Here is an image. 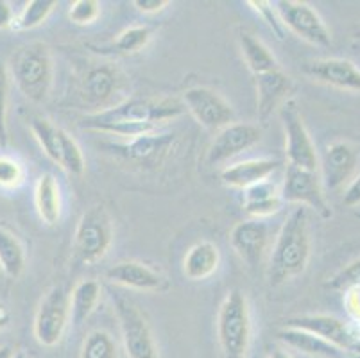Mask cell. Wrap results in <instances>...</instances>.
Returning a JSON list of instances; mask_svg holds the SVG:
<instances>
[{"label":"cell","instance_id":"cell-1","mask_svg":"<svg viewBox=\"0 0 360 358\" xmlns=\"http://www.w3.org/2000/svg\"><path fill=\"white\" fill-rule=\"evenodd\" d=\"M185 111L181 101L172 97H131L122 103L99 110L81 118V127L99 133L115 134L131 140L158 129L160 124L174 120Z\"/></svg>","mask_w":360,"mask_h":358},{"label":"cell","instance_id":"cell-2","mask_svg":"<svg viewBox=\"0 0 360 358\" xmlns=\"http://www.w3.org/2000/svg\"><path fill=\"white\" fill-rule=\"evenodd\" d=\"M310 226L305 206H297L281 226L271 255V285H280L305 272L310 260Z\"/></svg>","mask_w":360,"mask_h":358},{"label":"cell","instance_id":"cell-3","mask_svg":"<svg viewBox=\"0 0 360 358\" xmlns=\"http://www.w3.org/2000/svg\"><path fill=\"white\" fill-rule=\"evenodd\" d=\"M8 72L20 94L32 103H44L51 94L54 67L49 47L41 41H31L16 49Z\"/></svg>","mask_w":360,"mask_h":358},{"label":"cell","instance_id":"cell-4","mask_svg":"<svg viewBox=\"0 0 360 358\" xmlns=\"http://www.w3.org/2000/svg\"><path fill=\"white\" fill-rule=\"evenodd\" d=\"M217 339L224 358H244L251 340L250 303L240 290H231L217 314Z\"/></svg>","mask_w":360,"mask_h":358},{"label":"cell","instance_id":"cell-5","mask_svg":"<svg viewBox=\"0 0 360 358\" xmlns=\"http://www.w3.org/2000/svg\"><path fill=\"white\" fill-rule=\"evenodd\" d=\"M113 242V221L103 205L91 206L81 215L74 233V258L83 265L101 262Z\"/></svg>","mask_w":360,"mask_h":358},{"label":"cell","instance_id":"cell-6","mask_svg":"<svg viewBox=\"0 0 360 358\" xmlns=\"http://www.w3.org/2000/svg\"><path fill=\"white\" fill-rule=\"evenodd\" d=\"M113 310L119 321L127 358H160L155 333L139 305L126 295L113 294Z\"/></svg>","mask_w":360,"mask_h":358},{"label":"cell","instance_id":"cell-7","mask_svg":"<svg viewBox=\"0 0 360 358\" xmlns=\"http://www.w3.org/2000/svg\"><path fill=\"white\" fill-rule=\"evenodd\" d=\"M70 321V295L61 285L52 287L34 315V337L45 347L60 344Z\"/></svg>","mask_w":360,"mask_h":358},{"label":"cell","instance_id":"cell-8","mask_svg":"<svg viewBox=\"0 0 360 358\" xmlns=\"http://www.w3.org/2000/svg\"><path fill=\"white\" fill-rule=\"evenodd\" d=\"M280 118L283 124V131H285V154L289 165L317 170L319 162H317L316 146H314L309 129L303 122L296 101L289 98L281 104Z\"/></svg>","mask_w":360,"mask_h":358},{"label":"cell","instance_id":"cell-9","mask_svg":"<svg viewBox=\"0 0 360 358\" xmlns=\"http://www.w3.org/2000/svg\"><path fill=\"white\" fill-rule=\"evenodd\" d=\"M274 9L283 27L294 32L297 38L305 39L316 47L325 49L332 45V34L326 27L325 20L321 18L319 13L310 4L297 0H278L274 2Z\"/></svg>","mask_w":360,"mask_h":358},{"label":"cell","instance_id":"cell-10","mask_svg":"<svg viewBox=\"0 0 360 358\" xmlns=\"http://www.w3.org/2000/svg\"><path fill=\"white\" fill-rule=\"evenodd\" d=\"M281 201L296 203L305 208H312L323 219H330L333 215L328 201L325 197V188L317 170L300 169V167L287 165L285 183L280 192Z\"/></svg>","mask_w":360,"mask_h":358},{"label":"cell","instance_id":"cell-11","mask_svg":"<svg viewBox=\"0 0 360 358\" xmlns=\"http://www.w3.org/2000/svg\"><path fill=\"white\" fill-rule=\"evenodd\" d=\"M183 106L205 129L219 133L233 124L235 111L231 104L212 88L195 87L183 91Z\"/></svg>","mask_w":360,"mask_h":358},{"label":"cell","instance_id":"cell-12","mask_svg":"<svg viewBox=\"0 0 360 358\" xmlns=\"http://www.w3.org/2000/svg\"><path fill=\"white\" fill-rule=\"evenodd\" d=\"M287 328L309 331L323 340L345 351L346 354H360V337L348 323L337 319L333 315H297L285 323Z\"/></svg>","mask_w":360,"mask_h":358},{"label":"cell","instance_id":"cell-13","mask_svg":"<svg viewBox=\"0 0 360 358\" xmlns=\"http://www.w3.org/2000/svg\"><path fill=\"white\" fill-rule=\"evenodd\" d=\"M260 138L262 129L255 124H230L219 133H215V138L208 147L206 163L214 167L230 162L231 158L257 146Z\"/></svg>","mask_w":360,"mask_h":358},{"label":"cell","instance_id":"cell-14","mask_svg":"<svg viewBox=\"0 0 360 358\" xmlns=\"http://www.w3.org/2000/svg\"><path fill=\"white\" fill-rule=\"evenodd\" d=\"M174 134L156 129L153 133L131 138L129 142L122 146H113V151H117V154L131 163L142 167H156L165 162V158L174 147Z\"/></svg>","mask_w":360,"mask_h":358},{"label":"cell","instance_id":"cell-15","mask_svg":"<svg viewBox=\"0 0 360 358\" xmlns=\"http://www.w3.org/2000/svg\"><path fill=\"white\" fill-rule=\"evenodd\" d=\"M106 280L140 292H165L169 281L142 262H119L106 271Z\"/></svg>","mask_w":360,"mask_h":358},{"label":"cell","instance_id":"cell-16","mask_svg":"<svg viewBox=\"0 0 360 358\" xmlns=\"http://www.w3.org/2000/svg\"><path fill=\"white\" fill-rule=\"evenodd\" d=\"M359 163L355 149L346 142H335L326 147L321 163L323 188L337 190L352 179Z\"/></svg>","mask_w":360,"mask_h":358},{"label":"cell","instance_id":"cell-17","mask_svg":"<svg viewBox=\"0 0 360 358\" xmlns=\"http://www.w3.org/2000/svg\"><path fill=\"white\" fill-rule=\"evenodd\" d=\"M230 242L233 251L248 265H258L269 244V229L258 219L242 221L233 226L230 233Z\"/></svg>","mask_w":360,"mask_h":358},{"label":"cell","instance_id":"cell-18","mask_svg":"<svg viewBox=\"0 0 360 358\" xmlns=\"http://www.w3.org/2000/svg\"><path fill=\"white\" fill-rule=\"evenodd\" d=\"M307 74L312 79L339 90L360 91V68L342 58L316 59L307 65Z\"/></svg>","mask_w":360,"mask_h":358},{"label":"cell","instance_id":"cell-19","mask_svg":"<svg viewBox=\"0 0 360 358\" xmlns=\"http://www.w3.org/2000/svg\"><path fill=\"white\" fill-rule=\"evenodd\" d=\"M257 84V113L260 122H267L276 108L287 101V94L292 90V81L285 72L274 68L265 74L255 75Z\"/></svg>","mask_w":360,"mask_h":358},{"label":"cell","instance_id":"cell-20","mask_svg":"<svg viewBox=\"0 0 360 358\" xmlns=\"http://www.w3.org/2000/svg\"><path fill=\"white\" fill-rule=\"evenodd\" d=\"M120 88V77L117 68L111 65H96L86 72L83 79V94L84 101L96 108H104L108 110V104L113 101Z\"/></svg>","mask_w":360,"mask_h":358},{"label":"cell","instance_id":"cell-21","mask_svg":"<svg viewBox=\"0 0 360 358\" xmlns=\"http://www.w3.org/2000/svg\"><path fill=\"white\" fill-rule=\"evenodd\" d=\"M278 169H280V162L271 160V158L245 160V162L235 163V165L222 169L221 179L230 188L245 190L257 185V183L267 181Z\"/></svg>","mask_w":360,"mask_h":358},{"label":"cell","instance_id":"cell-22","mask_svg":"<svg viewBox=\"0 0 360 358\" xmlns=\"http://www.w3.org/2000/svg\"><path fill=\"white\" fill-rule=\"evenodd\" d=\"M221 265V251L212 242H198L183 258V274L191 281L208 280Z\"/></svg>","mask_w":360,"mask_h":358},{"label":"cell","instance_id":"cell-23","mask_svg":"<svg viewBox=\"0 0 360 358\" xmlns=\"http://www.w3.org/2000/svg\"><path fill=\"white\" fill-rule=\"evenodd\" d=\"M278 340L285 344L287 347L301 351L310 358H348L345 351L337 350L330 343L323 340L317 335L309 331L296 330V328H285L278 331Z\"/></svg>","mask_w":360,"mask_h":358},{"label":"cell","instance_id":"cell-24","mask_svg":"<svg viewBox=\"0 0 360 358\" xmlns=\"http://www.w3.org/2000/svg\"><path fill=\"white\" fill-rule=\"evenodd\" d=\"M242 192H244V197H242L244 212L253 217V219H258V221L264 219V217L274 215V213L280 212L281 203H283L276 185L271 183L269 179L257 183V185L242 190Z\"/></svg>","mask_w":360,"mask_h":358},{"label":"cell","instance_id":"cell-25","mask_svg":"<svg viewBox=\"0 0 360 358\" xmlns=\"http://www.w3.org/2000/svg\"><path fill=\"white\" fill-rule=\"evenodd\" d=\"M34 205L41 221L49 226L58 224L61 217L60 185L52 174H41L34 188Z\"/></svg>","mask_w":360,"mask_h":358},{"label":"cell","instance_id":"cell-26","mask_svg":"<svg viewBox=\"0 0 360 358\" xmlns=\"http://www.w3.org/2000/svg\"><path fill=\"white\" fill-rule=\"evenodd\" d=\"M238 47H240L245 65L253 72V75H260L265 74V72L274 70V68H280L269 47L262 39H258L257 36L251 34L250 31L238 32Z\"/></svg>","mask_w":360,"mask_h":358},{"label":"cell","instance_id":"cell-27","mask_svg":"<svg viewBox=\"0 0 360 358\" xmlns=\"http://www.w3.org/2000/svg\"><path fill=\"white\" fill-rule=\"evenodd\" d=\"M101 283L96 280H83L75 285L70 294V321L79 326L94 314L101 300Z\"/></svg>","mask_w":360,"mask_h":358},{"label":"cell","instance_id":"cell-28","mask_svg":"<svg viewBox=\"0 0 360 358\" xmlns=\"http://www.w3.org/2000/svg\"><path fill=\"white\" fill-rule=\"evenodd\" d=\"M25 249L22 242L0 226V269L8 278L16 280L24 272Z\"/></svg>","mask_w":360,"mask_h":358},{"label":"cell","instance_id":"cell-29","mask_svg":"<svg viewBox=\"0 0 360 358\" xmlns=\"http://www.w3.org/2000/svg\"><path fill=\"white\" fill-rule=\"evenodd\" d=\"M31 131L34 134L36 142L40 143L44 153L51 162L56 165L61 163V151H63V134L65 129L54 126L51 120L41 117H36L31 120Z\"/></svg>","mask_w":360,"mask_h":358},{"label":"cell","instance_id":"cell-30","mask_svg":"<svg viewBox=\"0 0 360 358\" xmlns=\"http://www.w3.org/2000/svg\"><path fill=\"white\" fill-rule=\"evenodd\" d=\"M56 6H58L56 0H29L20 15L13 22V27L18 31H31V29L40 27Z\"/></svg>","mask_w":360,"mask_h":358},{"label":"cell","instance_id":"cell-31","mask_svg":"<svg viewBox=\"0 0 360 358\" xmlns=\"http://www.w3.org/2000/svg\"><path fill=\"white\" fill-rule=\"evenodd\" d=\"M79 358H119V347L111 333L94 330L84 339Z\"/></svg>","mask_w":360,"mask_h":358},{"label":"cell","instance_id":"cell-32","mask_svg":"<svg viewBox=\"0 0 360 358\" xmlns=\"http://www.w3.org/2000/svg\"><path fill=\"white\" fill-rule=\"evenodd\" d=\"M153 38V29L147 25H135L120 32L113 41V51L119 54H136L143 51Z\"/></svg>","mask_w":360,"mask_h":358},{"label":"cell","instance_id":"cell-33","mask_svg":"<svg viewBox=\"0 0 360 358\" xmlns=\"http://www.w3.org/2000/svg\"><path fill=\"white\" fill-rule=\"evenodd\" d=\"M60 167L70 176H83L84 169H86V160L83 156V151L67 131L63 134V151H61Z\"/></svg>","mask_w":360,"mask_h":358},{"label":"cell","instance_id":"cell-34","mask_svg":"<svg viewBox=\"0 0 360 358\" xmlns=\"http://www.w3.org/2000/svg\"><path fill=\"white\" fill-rule=\"evenodd\" d=\"M326 287L339 292H349L353 288L360 290V258L346 265L345 269H340L337 274H333L326 281Z\"/></svg>","mask_w":360,"mask_h":358},{"label":"cell","instance_id":"cell-35","mask_svg":"<svg viewBox=\"0 0 360 358\" xmlns=\"http://www.w3.org/2000/svg\"><path fill=\"white\" fill-rule=\"evenodd\" d=\"M248 4L258 13V16L264 20L265 25L273 31V34L276 36L278 39L285 38L287 29L283 27V24H281V20L280 16H278L276 9H274L273 2H267V0H250Z\"/></svg>","mask_w":360,"mask_h":358},{"label":"cell","instance_id":"cell-36","mask_svg":"<svg viewBox=\"0 0 360 358\" xmlns=\"http://www.w3.org/2000/svg\"><path fill=\"white\" fill-rule=\"evenodd\" d=\"M101 15V4L97 0H75L68 9V18L75 25L94 24Z\"/></svg>","mask_w":360,"mask_h":358},{"label":"cell","instance_id":"cell-37","mask_svg":"<svg viewBox=\"0 0 360 358\" xmlns=\"http://www.w3.org/2000/svg\"><path fill=\"white\" fill-rule=\"evenodd\" d=\"M8 94H9V72L0 61V147H8Z\"/></svg>","mask_w":360,"mask_h":358},{"label":"cell","instance_id":"cell-38","mask_svg":"<svg viewBox=\"0 0 360 358\" xmlns=\"http://www.w3.org/2000/svg\"><path fill=\"white\" fill-rule=\"evenodd\" d=\"M24 167L15 158L0 156V188H16L24 183Z\"/></svg>","mask_w":360,"mask_h":358},{"label":"cell","instance_id":"cell-39","mask_svg":"<svg viewBox=\"0 0 360 358\" xmlns=\"http://www.w3.org/2000/svg\"><path fill=\"white\" fill-rule=\"evenodd\" d=\"M342 205L348 206V208H355V206L360 205V174L353 177L348 186H346L345 196H342Z\"/></svg>","mask_w":360,"mask_h":358},{"label":"cell","instance_id":"cell-40","mask_svg":"<svg viewBox=\"0 0 360 358\" xmlns=\"http://www.w3.org/2000/svg\"><path fill=\"white\" fill-rule=\"evenodd\" d=\"M133 6L143 15H155V13L163 11L169 6V2L167 0H135Z\"/></svg>","mask_w":360,"mask_h":358},{"label":"cell","instance_id":"cell-41","mask_svg":"<svg viewBox=\"0 0 360 358\" xmlns=\"http://www.w3.org/2000/svg\"><path fill=\"white\" fill-rule=\"evenodd\" d=\"M13 22H15V15H13L11 4L6 0H0V31L13 27Z\"/></svg>","mask_w":360,"mask_h":358},{"label":"cell","instance_id":"cell-42","mask_svg":"<svg viewBox=\"0 0 360 358\" xmlns=\"http://www.w3.org/2000/svg\"><path fill=\"white\" fill-rule=\"evenodd\" d=\"M9 321H11V314H9V308L6 307L2 301H0V331L9 326Z\"/></svg>","mask_w":360,"mask_h":358},{"label":"cell","instance_id":"cell-43","mask_svg":"<svg viewBox=\"0 0 360 358\" xmlns=\"http://www.w3.org/2000/svg\"><path fill=\"white\" fill-rule=\"evenodd\" d=\"M269 358H294V357L287 350H281V347H273L269 353Z\"/></svg>","mask_w":360,"mask_h":358},{"label":"cell","instance_id":"cell-44","mask_svg":"<svg viewBox=\"0 0 360 358\" xmlns=\"http://www.w3.org/2000/svg\"><path fill=\"white\" fill-rule=\"evenodd\" d=\"M15 354L11 346H0V358H15Z\"/></svg>","mask_w":360,"mask_h":358},{"label":"cell","instance_id":"cell-45","mask_svg":"<svg viewBox=\"0 0 360 358\" xmlns=\"http://www.w3.org/2000/svg\"><path fill=\"white\" fill-rule=\"evenodd\" d=\"M15 358H24V354H22V353H16Z\"/></svg>","mask_w":360,"mask_h":358},{"label":"cell","instance_id":"cell-46","mask_svg":"<svg viewBox=\"0 0 360 358\" xmlns=\"http://www.w3.org/2000/svg\"><path fill=\"white\" fill-rule=\"evenodd\" d=\"M250 358H264V357H260V354H253V357H250Z\"/></svg>","mask_w":360,"mask_h":358},{"label":"cell","instance_id":"cell-47","mask_svg":"<svg viewBox=\"0 0 360 358\" xmlns=\"http://www.w3.org/2000/svg\"><path fill=\"white\" fill-rule=\"evenodd\" d=\"M348 358H360V354H355V357H348Z\"/></svg>","mask_w":360,"mask_h":358}]
</instances>
